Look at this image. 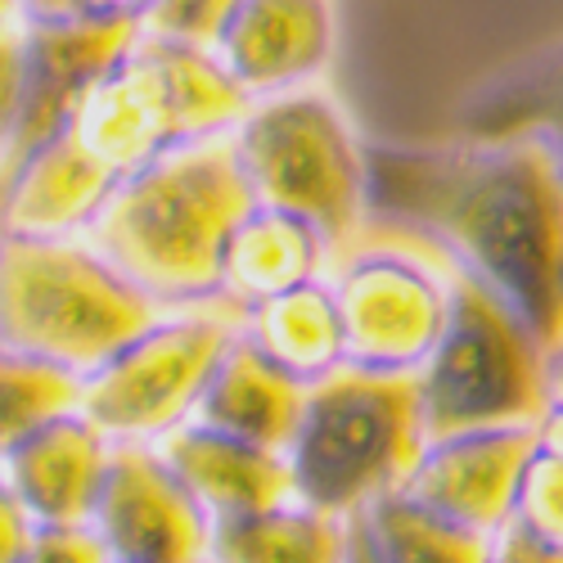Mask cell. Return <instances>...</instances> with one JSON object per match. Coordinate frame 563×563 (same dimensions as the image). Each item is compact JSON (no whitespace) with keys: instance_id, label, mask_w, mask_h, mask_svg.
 <instances>
[{"instance_id":"obj_34","label":"cell","mask_w":563,"mask_h":563,"mask_svg":"<svg viewBox=\"0 0 563 563\" xmlns=\"http://www.w3.org/2000/svg\"><path fill=\"white\" fill-rule=\"evenodd\" d=\"M537 438L563 455V406H545V415L537 419Z\"/></svg>"},{"instance_id":"obj_13","label":"cell","mask_w":563,"mask_h":563,"mask_svg":"<svg viewBox=\"0 0 563 563\" xmlns=\"http://www.w3.org/2000/svg\"><path fill=\"white\" fill-rule=\"evenodd\" d=\"M109 455L113 442L77 406H68L32 424L0 455V478L32 514V523H90Z\"/></svg>"},{"instance_id":"obj_33","label":"cell","mask_w":563,"mask_h":563,"mask_svg":"<svg viewBox=\"0 0 563 563\" xmlns=\"http://www.w3.org/2000/svg\"><path fill=\"white\" fill-rule=\"evenodd\" d=\"M23 5V23H36V19H68L77 14V0H19Z\"/></svg>"},{"instance_id":"obj_2","label":"cell","mask_w":563,"mask_h":563,"mask_svg":"<svg viewBox=\"0 0 563 563\" xmlns=\"http://www.w3.org/2000/svg\"><path fill=\"white\" fill-rule=\"evenodd\" d=\"M249 208L230 140H195L122 176L86 240L163 311L199 307L221 298V249Z\"/></svg>"},{"instance_id":"obj_29","label":"cell","mask_w":563,"mask_h":563,"mask_svg":"<svg viewBox=\"0 0 563 563\" xmlns=\"http://www.w3.org/2000/svg\"><path fill=\"white\" fill-rule=\"evenodd\" d=\"M32 514L14 500V492L5 487V478H0V563H19L27 541H32Z\"/></svg>"},{"instance_id":"obj_16","label":"cell","mask_w":563,"mask_h":563,"mask_svg":"<svg viewBox=\"0 0 563 563\" xmlns=\"http://www.w3.org/2000/svg\"><path fill=\"white\" fill-rule=\"evenodd\" d=\"M158 460L176 474V483L195 496V505L217 519H244L257 509H275L294 500V478L285 451H266L244 438H230L185 419L163 442H154Z\"/></svg>"},{"instance_id":"obj_12","label":"cell","mask_w":563,"mask_h":563,"mask_svg":"<svg viewBox=\"0 0 563 563\" xmlns=\"http://www.w3.org/2000/svg\"><path fill=\"white\" fill-rule=\"evenodd\" d=\"M68 131L77 145L100 167H109L118 180L150 167L154 158H163L167 150L180 145L158 68L145 55L140 36L131 41V51L122 59H113L81 90V100L68 118Z\"/></svg>"},{"instance_id":"obj_20","label":"cell","mask_w":563,"mask_h":563,"mask_svg":"<svg viewBox=\"0 0 563 563\" xmlns=\"http://www.w3.org/2000/svg\"><path fill=\"white\" fill-rule=\"evenodd\" d=\"M240 330L262 356H271L285 374H294L302 388L330 379L334 369L347 365L343 316L330 289V275L240 311Z\"/></svg>"},{"instance_id":"obj_17","label":"cell","mask_w":563,"mask_h":563,"mask_svg":"<svg viewBox=\"0 0 563 563\" xmlns=\"http://www.w3.org/2000/svg\"><path fill=\"white\" fill-rule=\"evenodd\" d=\"M455 135L528 140L563 190V36L478 81L455 109Z\"/></svg>"},{"instance_id":"obj_5","label":"cell","mask_w":563,"mask_h":563,"mask_svg":"<svg viewBox=\"0 0 563 563\" xmlns=\"http://www.w3.org/2000/svg\"><path fill=\"white\" fill-rule=\"evenodd\" d=\"M253 203L311 221L334 249L365 225V145L330 86L253 100L230 135Z\"/></svg>"},{"instance_id":"obj_24","label":"cell","mask_w":563,"mask_h":563,"mask_svg":"<svg viewBox=\"0 0 563 563\" xmlns=\"http://www.w3.org/2000/svg\"><path fill=\"white\" fill-rule=\"evenodd\" d=\"M77 388L81 379H73V374L0 347V455L32 424L77 406Z\"/></svg>"},{"instance_id":"obj_10","label":"cell","mask_w":563,"mask_h":563,"mask_svg":"<svg viewBox=\"0 0 563 563\" xmlns=\"http://www.w3.org/2000/svg\"><path fill=\"white\" fill-rule=\"evenodd\" d=\"M90 528L113 563H208V514L154 446H113Z\"/></svg>"},{"instance_id":"obj_31","label":"cell","mask_w":563,"mask_h":563,"mask_svg":"<svg viewBox=\"0 0 563 563\" xmlns=\"http://www.w3.org/2000/svg\"><path fill=\"white\" fill-rule=\"evenodd\" d=\"M158 0H77V14L100 19V23H126V27H145Z\"/></svg>"},{"instance_id":"obj_36","label":"cell","mask_w":563,"mask_h":563,"mask_svg":"<svg viewBox=\"0 0 563 563\" xmlns=\"http://www.w3.org/2000/svg\"><path fill=\"white\" fill-rule=\"evenodd\" d=\"M343 563H369V554H365V545H361L356 523H352V537H347V559H343Z\"/></svg>"},{"instance_id":"obj_8","label":"cell","mask_w":563,"mask_h":563,"mask_svg":"<svg viewBox=\"0 0 563 563\" xmlns=\"http://www.w3.org/2000/svg\"><path fill=\"white\" fill-rule=\"evenodd\" d=\"M324 275L339 298L347 365L410 379L442 339L455 271L419 240L361 225L356 240L334 249Z\"/></svg>"},{"instance_id":"obj_27","label":"cell","mask_w":563,"mask_h":563,"mask_svg":"<svg viewBox=\"0 0 563 563\" xmlns=\"http://www.w3.org/2000/svg\"><path fill=\"white\" fill-rule=\"evenodd\" d=\"M19 563H113L90 523H36Z\"/></svg>"},{"instance_id":"obj_11","label":"cell","mask_w":563,"mask_h":563,"mask_svg":"<svg viewBox=\"0 0 563 563\" xmlns=\"http://www.w3.org/2000/svg\"><path fill=\"white\" fill-rule=\"evenodd\" d=\"M212 51L249 100L320 86L339 55V5L334 0H234Z\"/></svg>"},{"instance_id":"obj_26","label":"cell","mask_w":563,"mask_h":563,"mask_svg":"<svg viewBox=\"0 0 563 563\" xmlns=\"http://www.w3.org/2000/svg\"><path fill=\"white\" fill-rule=\"evenodd\" d=\"M23 86H27V59H23V23L0 32V176H5L19 126H23Z\"/></svg>"},{"instance_id":"obj_1","label":"cell","mask_w":563,"mask_h":563,"mask_svg":"<svg viewBox=\"0 0 563 563\" xmlns=\"http://www.w3.org/2000/svg\"><path fill=\"white\" fill-rule=\"evenodd\" d=\"M365 225L433 249L545 352L563 334V190L528 140L365 150Z\"/></svg>"},{"instance_id":"obj_4","label":"cell","mask_w":563,"mask_h":563,"mask_svg":"<svg viewBox=\"0 0 563 563\" xmlns=\"http://www.w3.org/2000/svg\"><path fill=\"white\" fill-rule=\"evenodd\" d=\"M424 446L415 384L401 374L334 369L302 397L298 429L285 446L294 500L356 519L365 505L397 492Z\"/></svg>"},{"instance_id":"obj_3","label":"cell","mask_w":563,"mask_h":563,"mask_svg":"<svg viewBox=\"0 0 563 563\" xmlns=\"http://www.w3.org/2000/svg\"><path fill=\"white\" fill-rule=\"evenodd\" d=\"M163 307L86 240L0 230V347L73 379L100 369Z\"/></svg>"},{"instance_id":"obj_30","label":"cell","mask_w":563,"mask_h":563,"mask_svg":"<svg viewBox=\"0 0 563 563\" xmlns=\"http://www.w3.org/2000/svg\"><path fill=\"white\" fill-rule=\"evenodd\" d=\"M487 563H563V550H545L537 541H528L519 528H500L487 545Z\"/></svg>"},{"instance_id":"obj_15","label":"cell","mask_w":563,"mask_h":563,"mask_svg":"<svg viewBox=\"0 0 563 563\" xmlns=\"http://www.w3.org/2000/svg\"><path fill=\"white\" fill-rule=\"evenodd\" d=\"M135 36H140V27L100 23V19H86V14L23 23L27 86H23V126H19L14 158L23 150L41 145L45 135L68 126L81 90L96 81L113 59H122Z\"/></svg>"},{"instance_id":"obj_23","label":"cell","mask_w":563,"mask_h":563,"mask_svg":"<svg viewBox=\"0 0 563 563\" xmlns=\"http://www.w3.org/2000/svg\"><path fill=\"white\" fill-rule=\"evenodd\" d=\"M369 563H487V537L451 528L401 492H388L356 514Z\"/></svg>"},{"instance_id":"obj_9","label":"cell","mask_w":563,"mask_h":563,"mask_svg":"<svg viewBox=\"0 0 563 563\" xmlns=\"http://www.w3.org/2000/svg\"><path fill=\"white\" fill-rule=\"evenodd\" d=\"M532 446L537 424L438 433L424 438L397 492L429 509L433 519L492 541L509 523L514 492H519Z\"/></svg>"},{"instance_id":"obj_25","label":"cell","mask_w":563,"mask_h":563,"mask_svg":"<svg viewBox=\"0 0 563 563\" xmlns=\"http://www.w3.org/2000/svg\"><path fill=\"white\" fill-rule=\"evenodd\" d=\"M509 528H519L545 550H563V455L550 451L541 438L523 464L519 492H514Z\"/></svg>"},{"instance_id":"obj_6","label":"cell","mask_w":563,"mask_h":563,"mask_svg":"<svg viewBox=\"0 0 563 563\" xmlns=\"http://www.w3.org/2000/svg\"><path fill=\"white\" fill-rule=\"evenodd\" d=\"M240 339L230 302L167 307L77 388V410L113 446H154L195 415L221 352Z\"/></svg>"},{"instance_id":"obj_22","label":"cell","mask_w":563,"mask_h":563,"mask_svg":"<svg viewBox=\"0 0 563 563\" xmlns=\"http://www.w3.org/2000/svg\"><path fill=\"white\" fill-rule=\"evenodd\" d=\"M347 537L352 519L285 500L244 519H217L208 532V563H343Z\"/></svg>"},{"instance_id":"obj_14","label":"cell","mask_w":563,"mask_h":563,"mask_svg":"<svg viewBox=\"0 0 563 563\" xmlns=\"http://www.w3.org/2000/svg\"><path fill=\"white\" fill-rule=\"evenodd\" d=\"M113 190L118 176L90 158L64 126L23 150L0 176V230L45 234V240L90 234Z\"/></svg>"},{"instance_id":"obj_7","label":"cell","mask_w":563,"mask_h":563,"mask_svg":"<svg viewBox=\"0 0 563 563\" xmlns=\"http://www.w3.org/2000/svg\"><path fill=\"white\" fill-rule=\"evenodd\" d=\"M410 384L424 438L537 424L545 415L541 347L500 302L460 275L442 339L410 374Z\"/></svg>"},{"instance_id":"obj_32","label":"cell","mask_w":563,"mask_h":563,"mask_svg":"<svg viewBox=\"0 0 563 563\" xmlns=\"http://www.w3.org/2000/svg\"><path fill=\"white\" fill-rule=\"evenodd\" d=\"M541 384H545V406H563V334L541 352Z\"/></svg>"},{"instance_id":"obj_28","label":"cell","mask_w":563,"mask_h":563,"mask_svg":"<svg viewBox=\"0 0 563 563\" xmlns=\"http://www.w3.org/2000/svg\"><path fill=\"white\" fill-rule=\"evenodd\" d=\"M230 10H234V0H158L154 14L145 19V32L212 45Z\"/></svg>"},{"instance_id":"obj_19","label":"cell","mask_w":563,"mask_h":563,"mask_svg":"<svg viewBox=\"0 0 563 563\" xmlns=\"http://www.w3.org/2000/svg\"><path fill=\"white\" fill-rule=\"evenodd\" d=\"M302 397H307V388L294 374H285L271 356H262L240 330V339L221 352L190 419L203 429L244 438L253 446L285 451L298 429Z\"/></svg>"},{"instance_id":"obj_35","label":"cell","mask_w":563,"mask_h":563,"mask_svg":"<svg viewBox=\"0 0 563 563\" xmlns=\"http://www.w3.org/2000/svg\"><path fill=\"white\" fill-rule=\"evenodd\" d=\"M19 23H23V5H19V0H0V32L19 27Z\"/></svg>"},{"instance_id":"obj_18","label":"cell","mask_w":563,"mask_h":563,"mask_svg":"<svg viewBox=\"0 0 563 563\" xmlns=\"http://www.w3.org/2000/svg\"><path fill=\"white\" fill-rule=\"evenodd\" d=\"M330 257L334 244L311 221L285 208L253 203L234 221L221 249V302H230L234 311H249L266 298H279L320 279L330 271Z\"/></svg>"},{"instance_id":"obj_21","label":"cell","mask_w":563,"mask_h":563,"mask_svg":"<svg viewBox=\"0 0 563 563\" xmlns=\"http://www.w3.org/2000/svg\"><path fill=\"white\" fill-rule=\"evenodd\" d=\"M140 45H145V55L158 68L180 145H195V140H225L244 122L253 100L244 96V86L225 73V64L217 59L212 45L158 36L145 27H140Z\"/></svg>"}]
</instances>
